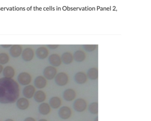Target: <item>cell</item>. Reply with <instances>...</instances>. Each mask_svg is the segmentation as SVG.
I'll use <instances>...</instances> for the list:
<instances>
[{"label":"cell","mask_w":151,"mask_h":121,"mask_svg":"<svg viewBox=\"0 0 151 121\" xmlns=\"http://www.w3.org/2000/svg\"><path fill=\"white\" fill-rule=\"evenodd\" d=\"M63 96L67 101H72L76 98V93L74 89L68 88L63 92Z\"/></svg>","instance_id":"9"},{"label":"cell","mask_w":151,"mask_h":121,"mask_svg":"<svg viewBox=\"0 0 151 121\" xmlns=\"http://www.w3.org/2000/svg\"><path fill=\"white\" fill-rule=\"evenodd\" d=\"M55 81L57 85L59 86H64L68 82V76L65 72H59L55 76Z\"/></svg>","instance_id":"2"},{"label":"cell","mask_w":151,"mask_h":121,"mask_svg":"<svg viewBox=\"0 0 151 121\" xmlns=\"http://www.w3.org/2000/svg\"><path fill=\"white\" fill-rule=\"evenodd\" d=\"M19 85L12 79H0V103H14L19 96Z\"/></svg>","instance_id":"1"},{"label":"cell","mask_w":151,"mask_h":121,"mask_svg":"<svg viewBox=\"0 0 151 121\" xmlns=\"http://www.w3.org/2000/svg\"><path fill=\"white\" fill-rule=\"evenodd\" d=\"M62 104V101L59 97L54 96L52 97L49 100V105L53 109H58Z\"/></svg>","instance_id":"19"},{"label":"cell","mask_w":151,"mask_h":121,"mask_svg":"<svg viewBox=\"0 0 151 121\" xmlns=\"http://www.w3.org/2000/svg\"><path fill=\"white\" fill-rule=\"evenodd\" d=\"M37 57L40 59H45L47 57L49 54V51L46 47H41L38 48L36 51Z\"/></svg>","instance_id":"12"},{"label":"cell","mask_w":151,"mask_h":121,"mask_svg":"<svg viewBox=\"0 0 151 121\" xmlns=\"http://www.w3.org/2000/svg\"><path fill=\"white\" fill-rule=\"evenodd\" d=\"M3 67L1 64H0V73H1L3 71Z\"/></svg>","instance_id":"29"},{"label":"cell","mask_w":151,"mask_h":121,"mask_svg":"<svg viewBox=\"0 0 151 121\" xmlns=\"http://www.w3.org/2000/svg\"><path fill=\"white\" fill-rule=\"evenodd\" d=\"M5 121H14V120L11 119H8L6 120Z\"/></svg>","instance_id":"31"},{"label":"cell","mask_w":151,"mask_h":121,"mask_svg":"<svg viewBox=\"0 0 151 121\" xmlns=\"http://www.w3.org/2000/svg\"><path fill=\"white\" fill-rule=\"evenodd\" d=\"M49 63L53 67H58L61 64L62 60L60 57L56 54L50 55L48 57Z\"/></svg>","instance_id":"8"},{"label":"cell","mask_w":151,"mask_h":121,"mask_svg":"<svg viewBox=\"0 0 151 121\" xmlns=\"http://www.w3.org/2000/svg\"><path fill=\"white\" fill-rule=\"evenodd\" d=\"M89 110L91 114L97 115L99 113V104L98 102H92L89 106Z\"/></svg>","instance_id":"23"},{"label":"cell","mask_w":151,"mask_h":121,"mask_svg":"<svg viewBox=\"0 0 151 121\" xmlns=\"http://www.w3.org/2000/svg\"><path fill=\"white\" fill-rule=\"evenodd\" d=\"M86 57L85 53L83 50H76L73 55V58L76 62H83Z\"/></svg>","instance_id":"17"},{"label":"cell","mask_w":151,"mask_h":121,"mask_svg":"<svg viewBox=\"0 0 151 121\" xmlns=\"http://www.w3.org/2000/svg\"></svg>","instance_id":"33"},{"label":"cell","mask_w":151,"mask_h":121,"mask_svg":"<svg viewBox=\"0 0 151 121\" xmlns=\"http://www.w3.org/2000/svg\"><path fill=\"white\" fill-rule=\"evenodd\" d=\"M47 84V81L45 78L43 76H40L37 77L34 80L35 87L39 89H42L45 87Z\"/></svg>","instance_id":"14"},{"label":"cell","mask_w":151,"mask_h":121,"mask_svg":"<svg viewBox=\"0 0 151 121\" xmlns=\"http://www.w3.org/2000/svg\"><path fill=\"white\" fill-rule=\"evenodd\" d=\"M24 121H36L35 119L33 117H28L24 119Z\"/></svg>","instance_id":"27"},{"label":"cell","mask_w":151,"mask_h":121,"mask_svg":"<svg viewBox=\"0 0 151 121\" xmlns=\"http://www.w3.org/2000/svg\"><path fill=\"white\" fill-rule=\"evenodd\" d=\"M34 53L33 49L29 47H27L23 50L22 53V58L25 62H30L33 59Z\"/></svg>","instance_id":"7"},{"label":"cell","mask_w":151,"mask_h":121,"mask_svg":"<svg viewBox=\"0 0 151 121\" xmlns=\"http://www.w3.org/2000/svg\"><path fill=\"white\" fill-rule=\"evenodd\" d=\"M75 80L76 83L79 84H85L87 80V75L83 72H78L75 75Z\"/></svg>","instance_id":"13"},{"label":"cell","mask_w":151,"mask_h":121,"mask_svg":"<svg viewBox=\"0 0 151 121\" xmlns=\"http://www.w3.org/2000/svg\"><path fill=\"white\" fill-rule=\"evenodd\" d=\"M94 121H98V117H96L94 119Z\"/></svg>","instance_id":"32"},{"label":"cell","mask_w":151,"mask_h":121,"mask_svg":"<svg viewBox=\"0 0 151 121\" xmlns=\"http://www.w3.org/2000/svg\"><path fill=\"white\" fill-rule=\"evenodd\" d=\"M36 89L33 86L28 85L24 88L23 94L25 98L31 99L34 96Z\"/></svg>","instance_id":"11"},{"label":"cell","mask_w":151,"mask_h":121,"mask_svg":"<svg viewBox=\"0 0 151 121\" xmlns=\"http://www.w3.org/2000/svg\"><path fill=\"white\" fill-rule=\"evenodd\" d=\"M87 102L85 100L82 98H78L74 102L73 107L77 112H83L86 110L87 108Z\"/></svg>","instance_id":"3"},{"label":"cell","mask_w":151,"mask_h":121,"mask_svg":"<svg viewBox=\"0 0 151 121\" xmlns=\"http://www.w3.org/2000/svg\"><path fill=\"white\" fill-rule=\"evenodd\" d=\"M62 62L65 64H69L72 62L74 58L73 55L70 52H66L63 53L62 55Z\"/></svg>","instance_id":"18"},{"label":"cell","mask_w":151,"mask_h":121,"mask_svg":"<svg viewBox=\"0 0 151 121\" xmlns=\"http://www.w3.org/2000/svg\"><path fill=\"white\" fill-rule=\"evenodd\" d=\"M87 77L91 80H96L99 77V70L96 68H91L87 72Z\"/></svg>","instance_id":"22"},{"label":"cell","mask_w":151,"mask_h":121,"mask_svg":"<svg viewBox=\"0 0 151 121\" xmlns=\"http://www.w3.org/2000/svg\"><path fill=\"white\" fill-rule=\"evenodd\" d=\"M17 106L19 109L25 110L29 106V102L26 98H21L17 100Z\"/></svg>","instance_id":"15"},{"label":"cell","mask_w":151,"mask_h":121,"mask_svg":"<svg viewBox=\"0 0 151 121\" xmlns=\"http://www.w3.org/2000/svg\"><path fill=\"white\" fill-rule=\"evenodd\" d=\"M57 71L56 68L52 66L46 67L43 71V75L47 79L51 80L55 77L57 74Z\"/></svg>","instance_id":"4"},{"label":"cell","mask_w":151,"mask_h":121,"mask_svg":"<svg viewBox=\"0 0 151 121\" xmlns=\"http://www.w3.org/2000/svg\"><path fill=\"white\" fill-rule=\"evenodd\" d=\"M47 47L51 49H54L57 48L59 47V46L58 45H48Z\"/></svg>","instance_id":"26"},{"label":"cell","mask_w":151,"mask_h":121,"mask_svg":"<svg viewBox=\"0 0 151 121\" xmlns=\"http://www.w3.org/2000/svg\"><path fill=\"white\" fill-rule=\"evenodd\" d=\"M35 100L37 102H43L46 99V95L45 92L41 90H39L35 92L34 95Z\"/></svg>","instance_id":"20"},{"label":"cell","mask_w":151,"mask_h":121,"mask_svg":"<svg viewBox=\"0 0 151 121\" xmlns=\"http://www.w3.org/2000/svg\"><path fill=\"white\" fill-rule=\"evenodd\" d=\"M39 111L43 115H47L51 112V107L49 104L46 102H43L39 107Z\"/></svg>","instance_id":"21"},{"label":"cell","mask_w":151,"mask_h":121,"mask_svg":"<svg viewBox=\"0 0 151 121\" xmlns=\"http://www.w3.org/2000/svg\"><path fill=\"white\" fill-rule=\"evenodd\" d=\"M1 47L4 48H8L11 47L12 45H1Z\"/></svg>","instance_id":"28"},{"label":"cell","mask_w":151,"mask_h":121,"mask_svg":"<svg viewBox=\"0 0 151 121\" xmlns=\"http://www.w3.org/2000/svg\"><path fill=\"white\" fill-rule=\"evenodd\" d=\"M18 82L22 85H28L31 82L32 77L27 72H22L17 77Z\"/></svg>","instance_id":"5"},{"label":"cell","mask_w":151,"mask_h":121,"mask_svg":"<svg viewBox=\"0 0 151 121\" xmlns=\"http://www.w3.org/2000/svg\"><path fill=\"white\" fill-rule=\"evenodd\" d=\"M83 47L86 51L89 52L94 51L97 48V46L94 45H84Z\"/></svg>","instance_id":"25"},{"label":"cell","mask_w":151,"mask_h":121,"mask_svg":"<svg viewBox=\"0 0 151 121\" xmlns=\"http://www.w3.org/2000/svg\"><path fill=\"white\" fill-rule=\"evenodd\" d=\"M2 72L3 76L6 78L12 79L15 74L14 69L10 66H6Z\"/></svg>","instance_id":"16"},{"label":"cell","mask_w":151,"mask_h":121,"mask_svg":"<svg viewBox=\"0 0 151 121\" xmlns=\"http://www.w3.org/2000/svg\"><path fill=\"white\" fill-rule=\"evenodd\" d=\"M58 114L61 118L66 120L68 119L71 117L72 111L69 107L68 106H63L60 109Z\"/></svg>","instance_id":"6"},{"label":"cell","mask_w":151,"mask_h":121,"mask_svg":"<svg viewBox=\"0 0 151 121\" xmlns=\"http://www.w3.org/2000/svg\"><path fill=\"white\" fill-rule=\"evenodd\" d=\"M38 121H47V120L46 119H40V120H39Z\"/></svg>","instance_id":"30"},{"label":"cell","mask_w":151,"mask_h":121,"mask_svg":"<svg viewBox=\"0 0 151 121\" xmlns=\"http://www.w3.org/2000/svg\"><path fill=\"white\" fill-rule=\"evenodd\" d=\"M9 59V56L7 54L5 53L0 54V64H6L8 63Z\"/></svg>","instance_id":"24"},{"label":"cell","mask_w":151,"mask_h":121,"mask_svg":"<svg viewBox=\"0 0 151 121\" xmlns=\"http://www.w3.org/2000/svg\"><path fill=\"white\" fill-rule=\"evenodd\" d=\"M22 47L19 45H13L9 49L10 54L14 58L19 57L22 54Z\"/></svg>","instance_id":"10"}]
</instances>
